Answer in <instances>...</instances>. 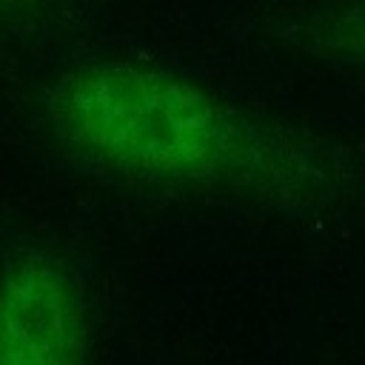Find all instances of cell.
Masks as SVG:
<instances>
[{
    "label": "cell",
    "mask_w": 365,
    "mask_h": 365,
    "mask_svg": "<svg viewBox=\"0 0 365 365\" xmlns=\"http://www.w3.org/2000/svg\"><path fill=\"white\" fill-rule=\"evenodd\" d=\"M83 151L148 177L271 188L288 185V157L208 94L134 68L86 71L54 106Z\"/></svg>",
    "instance_id": "6da1fadb"
},
{
    "label": "cell",
    "mask_w": 365,
    "mask_h": 365,
    "mask_svg": "<svg viewBox=\"0 0 365 365\" xmlns=\"http://www.w3.org/2000/svg\"><path fill=\"white\" fill-rule=\"evenodd\" d=\"M86 314L74 277L43 251L9 262L0 365H83Z\"/></svg>",
    "instance_id": "7a4b0ae2"
}]
</instances>
